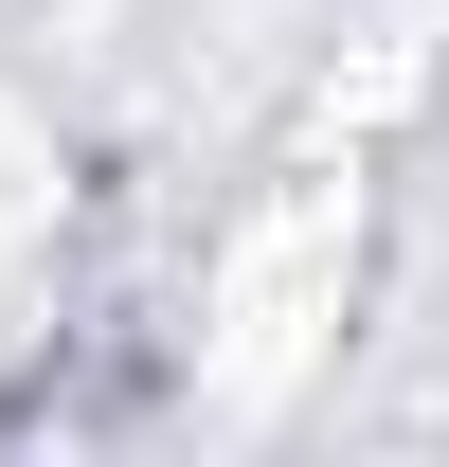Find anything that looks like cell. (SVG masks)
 Instances as JSON below:
<instances>
[{
  "instance_id": "2",
  "label": "cell",
  "mask_w": 449,
  "mask_h": 467,
  "mask_svg": "<svg viewBox=\"0 0 449 467\" xmlns=\"http://www.w3.org/2000/svg\"><path fill=\"white\" fill-rule=\"evenodd\" d=\"M18 234H37V198H18V180H0V270H18Z\"/></svg>"
},
{
  "instance_id": "1",
  "label": "cell",
  "mask_w": 449,
  "mask_h": 467,
  "mask_svg": "<svg viewBox=\"0 0 449 467\" xmlns=\"http://www.w3.org/2000/svg\"><path fill=\"white\" fill-rule=\"evenodd\" d=\"M341 288H360V180H287V198H252L216 252V396L234 413H270L287 396V359L341 324Z\"/></svg>"
}]
</instances>
